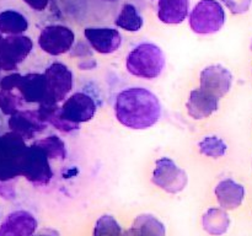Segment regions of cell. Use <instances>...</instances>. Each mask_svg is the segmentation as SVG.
Returning a JSON list of instances; mask_svg holds the SVG:
<instances>
[{
    "label": "cell",
    "mask_w": 252,
    "mask_h": 236,
    "mask_svg": "<svg viewBox=\"0 0 252 236\" xmlns=\"http://www.w3.org/2000/svg\"><path fill=\"white\" fill-rule=\"evenodd\" d=\"M118 122L130 129H148L161 117V103L155 93L145 88L122 90L115 101Z\"/></svg>",
    "instance_id": "obj_1"
},
{
    "label": "cell",
    "mask_w": 252,
    "mask_h": 236,
    "mask_svg": "<svg viewBox=\"0 0 252 236\" xmlns=\"http://www.w3.org/2000/svg\"><path fill=\"white\" fill-rule=\"evenodd\" d=\"M165 54L159 46L144 42L135 46L127 56L126 66L128 73L137 78L157 79L165 68Z\"/></svg>",
    "instance_id": "obj_2"
},
{
    "label": "cell",
    "mask_w": 252,
    "mask_h": 236,
    "mask_svg": "<svg viewBox=\"0 0 252 236\" xmlns=\"http://www.w3.org/2000/svg\"><path fill=\"white\" fill-rule=\"evenodd\" d=\"M27 149L26 140L14 132L0 135V182L20 176L21 162Z\"/></svg>",
    "instance_id": "obj_3"
},
{
    "label": "cell",
    "mask_w": 252,
    "mask_h": 236,
    "mask_svg": "<svg viewBox=\"0 0 252 236\" xmlns=\"http://www.w3.org/2000/svg\"><path fill=\"white\" fill-rule=\"evenodd\" d=\"M225 10L218 0H201L189 14V26L198 34H212L220 31L225 24Z\"/></svg>",
    "instance_id": "obj_4"
},
{
    "label": "cell",
    "mask_w": 252,
    "mask_h": 236,
    "mask_svg": "<svg viewBox=\"0 0 252 236\" xmlns=\"http://www.w3.org/2000/svg\"><path fill=\"white\" fill-rule=\"evenodd\" d=\"M46 95L39 105H58L63 102L73 88V73L68 65L63 63H52L44 70Z\"/></svg>",
    "instance_id": "obj_5"
},
{
    "label": "cell",
    "mask_w": 252,
    "mask_h": 236,
    "mask_svg": "<svg viewBox=\"0 0 252 236\" xmlns=\"http://www.w3.org/2000/svg\"><path fill=\"white\" fill-rule=\"evenodd\" d=\"M49 157L38 145L32 143L25 151L21 162L20 176H24L27 181L36 186H44L49 183L53 177V171L49 164Z\"/></svg>",
    "instance_id": "obj_6"
},
{
    "label": "cell",
    "mask_w": 252,
    "mask_h": 236,
    "mask_svg": "<svg viewBox=\"0 0 252 236\" xmlns=\"http://www.w3.org/2000/svg\"><path fill=\"white\" fill-rule=\"evenodd\" d=\"M152 181L167 193H179L187 186L189 177L185 170L177 166L170 157H160L155 162Z\"/></svg>",
    "instance_id": "obj_7"
},
{
    "label": "cell",
    "mask_w": 252,
    "mask_h": 236,
    "mask_svg": "<svg viewBox=\"0 0 252 236\" xmlns=\"http://www.w3.org/2000/svg\"><path fill=\"white\" fill-rule=\"evenodd\" d=\"M33 43L32 39L22 34L2 37L0 33V68L12 71L30 56Z\"/></svg>",
    "instance_id": "obj_8"
},
{
    "label": "cell",
    "mask_w": 252,
    "mask_h": 236,
    "mask_svg": "<svg viewBox=\"0 0 252 236\" xmlns=\"http://www.w3.org/2000/svg\"><path fill=\"white\" fill-rule=\"evenodd\" d=\"M234 73L221 64H212L204 68L199 75V88L221 100L231 91Z\"/></svg>",
    "instance_id": "obj_9"
},
{
    "label": "cell",
    "mask_w": 252,
    "mask_h": 236,
    "mask_svg": "<svg viewBox=\"0 0 252 236\" xmlns=\"http://www.w3.org/2000/svg\"><path fill=\"white\" fill-rule=\"evenodd\" d=\"M75 42L73 30L63 25H49L41 31L38 46L49 56H62L71 51Z\"/></svg>",
    "instance_id": "obj_10"
},
{
    "label": "cell",
    "mask_w": 252,
    "mask_h": 236,
    "mask_svg": "<svg viewBox=\"0 0 252 236\" xmlns=\"http://www.w3.org/2000/svg\"><path fill=\"white\" fill-rule=\"evenodd\" d=\"M96 113V103L90 95L75 92L66 97L61 106V116L73 124H81L91 120Z\"/></svg>",
    "instance_id": "obj_11"
},
{
    "label": "cell",
    "mask_w": 252,
    "mask_h": 236,
    "mask_svg": "<svg viewBox=\"0 0 252 236\" xmlns=\"http://www.w3.org/2000/svg\"><path fill=\"white\" fill-rule=\"evenodd\" d=\"M214 194L220 208L224 210H235L245 202L248 189L243 182L233 177H225L217 183Z\"/></svg>",
    "instance_id": "obj_12"
},
{
    "label": "cell",
    "mask_w": 252,
    "mask_h": 236,
    "mask_svg": "<svg viewBox=\"0 0 252 236\" xmlns=\"http://www.w3.org/2000/svg\"><path fill=\"white\" fill-rule=\"evenodd\" d=\"M7 125L11 132L19 134L25 140L33 139L47 128V124L41 119L37 110L19 111L15 115L10 116Z\"/></svg>",
    "instance_id": "obj_13"
},
{
    "label": "cell",
    "mask_w": 252,
    "mask_h": 236,
    "mask_svg": "<svg viewBox=\"0 0 252 236\" xmlns=\"http://www.w3.org/2000/svg\"><path fill=\"white\" fill-rule=\"evenodd\" d=\"M84 36L91 48L101 54H111L118 51L122 44L120 31L111 27H88Z\"/></svg>",
    "instance_id": "obj_14"
},
{
    "label": "cell",
    "mask_w": 252,
    "mask_h": 236,
    "mask_svg": "<svg viewBox=\"0 0 252 236\" xmlns=\"http://www.w3.org/2000/svg\"><path fill=\"white\" fill-rule=\"evenodd\" d=\"M37 225L36 218L30 211L15 210L0 225V236H32Z\"/></svg>",
    "instance_id": "obj_15"
},
{
    "label": "cell",
    "mask_w": 252,
    "mask_h": 236,
    "mask_svg": "<svg viewBox=\"0 0 252 236\" xmlns=\"http://www.w3.org/2000/svg\"><path fill=\"white\" fill-rule=\"evenodd\" d=\"M219 102V98L204 92L201 88H194L189 93V101L186 103L187 112L193 119L208 118L218 111Z\"/></svg>",
    "instance_id": "obj_16"
},
{
    "label": "cell",
    "mask_w": 252,
    "mask_h": 236,
    "mask_svg": "<svg viewBox=\"0 0 252 236\" xmlns=\"http://www.w3.org/2000/svg\"><path fill=\"white\" fill-rule=\"evenodd\" d=\"M16 91L25 103H42L46 95L44 76L41 73H30L21 75L17 83Z\"/></svg>",
    "instance_id": "obj_17"
},
{
    "label": "cell",
    "mask_w": 252,
    "mask_h": 236,
    "mask_svg": "<svg viewBox=\"0 0 252 236\" xmlns=\"http://www.w3.org/2000/svg\"><path fill=\"white\" fill-rule=\"evenodd\" d=\"M189 0H158V17L167 25H179L189 16Z\"/></svg>",
    "instance_id": "obj_18"
},
{
    "label": "cell",
    "mask_w": 252,
    "mask_h": 236,
    "mask_svg": "<svg viewBox=\"0 0 252 236\" xmlns=\"http://www.w3.org/2000/svg\"><path fill=\"white\" fill-rule=\"evenodd\" d=\"M127 236H165L166 230L159 219L152 214H142L135 218L129 230L126 231Z\"/></svg>",
    "instance_id": "obj_19"
},
{
    "label": "cell",
    "mask_w": 252,
    "mask_h": 236,
    "mask_svg": "<svg viewBox=\"0 0 252 236\" xmlns=\"http://www.w3.org/2000/svg\"><path fill=\"white\" fill-rule=\"evenodd\" d=\"M203 229L213 236L224 235L230 226V216L223 208H211L203 215Z\"/></svg>",
    "instance_id": "obj_20"
},
{
    "label": "cell",
    "mask_w": 252,
    "mask_h": 236,
    "mask_svg": "<svg viewBox=\"0 0 252 236\" xmlns=\"http://www.w3.org/2000/svg\"><path fill=\"white\" fill-rule=\"evenodd\" d=\"M29 29V21L26 17L15 10H5L0 12V33L12 36L22 34Z\"/></svg>",
    "instance_id": "obj_21"
},
{
    "label": "cell",
    "mask_w": 252,
    "mask_h": 236,
    "mask_svg": "<svg viewBox=\"0 0 252 236\" xmlns=\"http://www.w3.org/2000/svg\"><path fill=\"white\" fill-rule=\"evenodd\" d=\"M116 26L128 32H138L144 25V19L140 15L137 6L130 2H126L121 7V11L115 20Z\"/></svg>",
    "instance_id": "obj_22"
},
{
    "label": "cell",
    "mask_w": 252,
    "mask_h": 236,
    "mask_svg": "<svg viewBox=\"0 0 252 236\" xmlns=\"http://www.w3.org/2000/svg\"><path fill=\"white\" fill-rule=\"evenodd\" d=\"M37 112L46 124L53 125L61 132L69 133L79 128V125L66 122L62 118L61 107L58 105H39V107L37 108Z\"/></svg>",
    "instance_id": "obj_23"
},
{
    "label": "cell",
    "mask_w": 252,
    "mask_h": 236,
    "mask_svg": "<svg viewBox=\"0 0 252 236\" xmlns=\"http://www.w3.org/2000/svg\"><path fill=\"white\" fill-rule=\"evenodd\" d=\"M198 149L199 152L204 156L220 159V157L226 156L229 151V145L223 138L217 137V135H208L199 142Z\"/></svg>",
    "instance_id": "obj_24"
},
{
    "label": "cell",
    "mask_w": 252,
    "mask_h": 236,
    "mask_svg": "<svg viewBox=\"0 0 252 236\" xmlns=\"http://www.w3.org/2000/svg\"><path fill=\"white\" fill-rule=\"evenodd\" d=\"M34 144L38 145L49 159H59L65 160L66 157V147L63 140L57 135H49V137L38 139L34 142Z\"/></svg>",
    "instance_id": "obj_25"
},
{
    "label": "cell",
    "mask_w": 252,
    "mask_h": 236,
    "mask_svg": "<svg viewBox=\"0 0 252 236\" xmlns=\"http://www.w3.org/2000/svg\"><path fill=\"white\" fill-rule=\"evenodd\" d=\"M22 97L15 90H2L0 88V111L6 116H12L24 108Z\"/></svg>",
    "instance_id": "obj_26"
},
{
    "label": "cell",
    "mask_w": 252,
    "mask_h": 236,
    "mask_svg": "<svg viewBox=\"0 0 252 236\" xmlns=\"http://www.w3.org/2000/svg\"><path fill=\"white\" fill-rule=\"evenodd\" d=\"M93 236H127L113 216L102 215L95 224Z\"/></svg>",
    "instance_id": "obj_27"
},
{
    "label": "cell",
    "mask_w": 252,
    "mask_h": 236,
    "mask_svg": "<svg viewBox=\"0 0 252 236\" xmlns=\"http://www.w3.org/2000/svg\"><path fill=\"white\" fill-rule=\"evenodd\" d=\"M221 2L234 15L246 14L252 5V0H221Z\"/></svg>",
    "instance_id": "obj_28"
},
{
    "label": "cell",
    "mask_w": 252,
    "mask_h": 236,
    "mask_svg": "<svg viewBox=\"0 0 252 236\" xmlns=\"http://www.w3.org/2000/svg\"><path fill=\"white\" fill-rule=\"evenodd\" d=\"M20 76H21V74L17 73H12L10 75L4 76L0 81V88H2V90H16Z\"/></svg>",
    "instance_id": "obj_29"
},
{
    "label": "cell",
    "mask_w": 252,
    "mask_h": 236,
    "mask_svg": "<svg viewBox=\"0 0 252 236\" xmlns=\"http://www.w3.org/2000/svg\"><path fill=\"white\" fill-rule=\"evenodd\" d=\"M31 9L36 10V11H43L47 6H48L49 0H24Z\"/></svg>",
    "instance_id": "obj_30"
},
{
    "label": "cell",
    "mask_w": 252,
    "mask_h": 236,
    "mask_svg": "<svg viewBox=\"0 0 252 236\" xmlns=\"http://www.w3.org/2000/svg\"><path fill=\"white\" fill-rule=\"evenodd\" d=\"M32 236H59V233L53 229H42L37 234H33Z\"/></svg>",
    "instance_id": "obj_31"
},
{
    "label": "cell",
    "mask_w": 252,
    "mask_h": 236,
    "mask_svg": "<svg viewBox=\"0 0 252 236\" xmlns=\"http://www.w3.org/2000/svg\"><path fill=\"white\" fill-rule=\"evenodd\" d=\"M250 53L252 54V38L250 39Z\"/></svg>",
    "instance_id": "obj_32"
},
{
    "label": "cell",
    "mask_w": 252,
    "mask_h": 236,
    "mask_svg": "<svg viewBox=\"0 0 252 236\" xmlns=\"http://www.w3.org/2000/svg\"><path fill=\"white\" fill-rule=\"evenodd\" d=\"M250 75H251V80H252V63H251V66H250Z\"/></svg>",
    "instance_id": "obj_33"
},
{
    "label": "cell",
    "mask_w": 252,
    "mask_h": 236,
    "mask_svg": "<svg viewBox=\"0 0 252 236\" xmlns=\"http://www.w3.org/2000/svg\"><path fill=\"white\" fill-rule=\"evenodd\" d=\"M250 169H251V172H252V156H251V161H250Z\"/></svg>",
    "instance_id": "obj_34"
},
{
    "label": "cell",
    "mask_w": 252,
    "mask_h": 236,
    "mask_svg": "<svg viewBox=\"0 0 252 236\" xmlns=\"http://www.w3.org/2000/svg\"><path fill=\"white\" fill-rule=\"evenodd\" d=\"M251 132H252V125H251Z\"/></svg>",
    "instance_id": "obj_35"
},
{
    "label": "cell",
    "mask_w": 252,
    "mask_h": 236,
    "mask_svg": "<svg viewBox=\"0 0 252 236\" xmlns=\"http://www.w3.org/2000/svg\"><path fill=\"white\" fill-rule=\"evenodd\" d=\"M0 71H1V68H0Z\"/></svg>",
    "instance_id": "obj_36"
},
{
    "label": "cell",
    "mask_w": 252,
    "mask_h": 236,
    "mask_svg": "<svg viewBox=\"0 0 252 236\" xmlns=\"http://www.w3.org/2000/svg\"><path fill=\"white\" fill-rule=\"evenodd\" d=\"M110 1H113V0H110Z\"/></svg>",
    "instance_id": "obj_37"
}]
</instances>
